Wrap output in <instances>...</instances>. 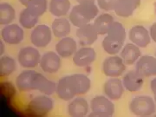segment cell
I'll return each instance as SVG.
<instances>
[{"label":"cell","mask_w":156,"mask_h":117,"mask_svg":"<svg viewBox=\"0 0 156 117\" xmlns=\"http://www.w3.org/2000/svg\"><path fill=\"white\" fill-rule=\"evenodd\" d=\"M98 14L99 9L95 3H82L71 9L69 12V21L78 28L89 23Z\"/></svg>","instance_id":"obj_3"},{"label":"cell","mask_w":156,"mask_h":117,"mask_svg":"<svg viewBox=\"0 0 156 117\" xmlns=\"http://www.w3.org/2000/svg\"><path fill=\"white\" fill-rule=\"evenodd\" d=\"M129 39L140 48H145L151 43L149 31L142 25H134L130 29Z\"/></svg>","instance_id":"obj_16"},{"label":"cell","mask_w":156,"mask_h":117,"mask_svg":"<svg viewBox=\"0 0 156 117\" xmlns=\"http://www.w3.org/2000/svg\"><path fill=\"white\" fill-rule=\"evenodd\" d=\"M126 39V30L121 23L114 22L102 41V48L108 55H116L123 48Z\"/></svg>","instance_id":"obj_2"},{"label":"cell","mask_w":156,"mask_h":117,"mask_svg":"<svg viewBox=\"0 0 156 117\" xmlns=\"http://www.w3.org/2000/svg\"><path fill=\"white\" fill-rule=\"evenodd\" d=\"M38 19V16L27 7H25V9L21 11L19 16V23L23 28L24 29H31L36 27Z\"/></svg>","instance_id":"obj_27"},{"label":"cell","mask_w":156,"mask_h":117,"mask_svg":"<svg viewBox=\"0 0 156 117\" xmlns=\"http://www.w3.org/2000/svg\"><path fill=\"white\" fill-rule=\"evenodd\" d=\"M56 93L57 96L63 101H70L76 97L70 88L67 76L62 77L56 83Z\"/></svg>","instance_id":"obj_26"},{"label":"cell","mask_w":156,"mask_h":117,"mask_svg":"<svg viewBox=\"0 0 156 117\" xmlns=\"http://www.w3.org/2000/svg\"><path fill=\"white\" fill-rule=\"evenodd\" d=\"M52 30L45 24H39L34 27L30 34L31 44L37 48H44L50 44L52 40Z\"/></svg>","instance_id":"obj_8"},{"label":"cell","mask_w":156,"mask_h":117,"mask_svg":"<svg viewBox=\"0 0 156 117\" xmlns=\"http://www.w3.org/2000/svg\"><path fill=\"white\" fill-rule=\"evenodd\" d=\"M141 56V52L140 47L134 44H127L121 51V57L127 65H133L136 63L140 57Z\"/></svg>","instance_id":"obj_22"},{"label":"cell","mask_w":156,"mask_h":117,"mask_svg":"<svg viewBox=\"0 0 156 117\" xmlns=\"http://www.w3.org/2000/svg\"><path fill=\"white\" fill-rule=\"evenodd\" d=\"M143 76L136 69L129 70L122 79V83L125 89L129 92H136L143 86Z\"/></svg>","instance_id":"obj_20"},{"label":"cell","mask_w":156,"mask_h":117,"mask_svg":"<svg viewBox=\"0 0 156 117\" xmlns=\"http://www.w3.org/2000/svg\"><path fill=\"white\" fill-rule=\"evenodd\" d=\"M53 35L57 38H62L67 37L70 33L71 24L70 21H69L65 17H57L56 18L51 25Z\"/></svg>","instance_id":"obj_23"},{"label":"cell","mask_w":156,"mask_h":117,"mask_svg":"<svg viewBox=\"0 0 156 117\" xmlns=\"http://www.w3.org/2000/svg\"><path fill=\"white\" fill-rule=\"evenodd\" d=\"M115 20L110 14L102 13L95 17L94 26L99 35H106L111 28Z\"/></svg>","instance_id":"obj_25"},{"label":"cell","mask_w":156,"mask_h":117,"mask_svg":"<svg viewBox=\"0 0 156 117\" xmlns=\"http://www.w3.org/2000/svg\"><path fill=\"white\" fill-rule=\"evenodd\" d=\"M76 37L80 45L84 46H90L92 45L98 37V32L96 31L94 24H85L83 26L78 27L76 30Z\"/></svg>","instance_id":"obj_14"},{"label":"cell","mask_w":156,"mask_h":117,"mask_svg":"<svg viewBox=\"0 0 156 117\" xmlns=\"http://www.w3.org/2000/svg\"><path fill=\"white\" fill-rule=\"evenodd\" d=\"M77 50L76 42L71 37H65L56 44V53L62 58H68L69 56H74V54Z\"/></svg>","instance_id":"obj_21"},{"label":"cell","mask_w":156,"mask_h":117,"mask_svg":"<svg viewBox=\"0 0 156 117\" xmlns=\"http://www.w3.org/2000/svg\"><path fill=\"white\" fill-rule=\"evenodd\" d=\"M135 69L143 76H156V56H141L136 62Z\"/></svg>","instance_id":"obj_17"},{"label":"cell","mask_w":156,"mask_h":117,"mask_svg":"<svg viewBox=\"0 0 156 117\" xmlns=\"http://www.w3.org/2000/svg\"><path fill=\"white\" fill-rule=\"evenodd\" d=\"M151 89H152V92L154 94V101L156 103V77L154 78L152 81H151L150 83Z\"/></svg>","instance_id":"obj_33"},{"label":"cell","mask_w":156,"mask_h":117,"mask_svg":"<svg viewBox=\"0 0 156 117\" xmlns=\"http://www.w3.org/2000/svg\"><path fill=\"white\" fill-rule=\"evenodd\" d=\"M126 70V64L121 56L116 55L108 56L103 61L102 71L108 77H118Z\"/></svg>","instance_id":"obj_7"},{"label":"cell","mask_w":156,"mask_h":117,"mask_svg":"<svg viewBox=\"0 0 156 117\" xmlns=\"http://www.w3.org/2000/svg\"><path fill=\"white\" fill-rule=\"evenodd\" d=\"M47 7H48L47 0H30L27 5V8H29L31 11H33L38 17L44 14L47 10Z\"/></svg>","instance_id":"obj_30"},{"label":"cell","mask_w":156,"mask_h":117,"mask_svg":"<svg viewBox=\"0 0 156 117\" xmlns=\"http://www.w3.org/2000/svg\"><path fill=\"white\" fill-rule=\"evenodd\" d=\"M70 7L71 4L69 0H50L49 11L53 16L62 17L67 15Z\"/></svg>","instance_id":"obj_24"},{"label":"cell","mask_w":156,"mask_h":117,"mask_svg":"<svg viewBox=\"0 0 156 117\" xmlns=\"http://www.w3.org/2000/svg\"><path fill=\"white\" fill-rule=\"evenodd\" d=\"M116 0H97L98 7L106 11H114Z\"/></svg>","instance_id":"obj_31"},{"label":"cell","mask_w":156,"mask_h":117,"mask_svg":"<svg viewBox=\"0 0 156 117\" xmlns=\"http://www.w3.org/2000/svg\"><path fill=\"white\" fill-rule=\"evenodd\" d=\"M149 34H150L151 39H152L154 42H155L156 43V23H153V24L151 25Z\"/></svg>","instance_id":"obj_32"},{"label":"cell","mask_w":156,"mask_h":117,"mask_svg":"<svg viewBox=\"0 0 156 117\" xmlns=\"http://www.w3.org/2000/svg\"><path fill=\"white\" fill-rule=\"evenodd\" d=\"M96 59L95 50L89 47L84 46L76 50V52L73 56V62L77 67H87L93 63Z\"/></svg>","instance_id":"obj_13"},{"label":"cell","mask_w":156,"mask_h":117,"mask_svg":"<svg viewBox=\"0 0 156 117\" xmlns=\"http://www.w3.org/2000/svg\"><path fill=\"white\" fill-rule=\"evenodd\" d=\"M41 56L37 49L31 46H26L19 50L17 60L23 68L33 69L40 63Z\"/></svg>","instance_id":"obj_6"},{"label":"cell","mask_w":156,"mask_h":117,"mask_svg":"<svg viewBox=\"0 0 156 117\" xmlns=\"http://www.w3.org/2000/svg\"><path fill=\"white\" fill-rule=\"evenodd\" d=\"M17 69V62L13 57L4 56L0 58V75L7 76Z\"/></svg>","instance_id":"obj_29"},{"label":"cell","mask_w":156,"mask_h":117,"mask_svg":"<svg viewBox=\"0 0 156 117\" xmlns=\"http://www.w3.org/2000/svg\"><path fill=\"white\" fill-rule=\"evenodd\" d=\"M91 116H112L115 113V105L112 100L103 95L95 96L90 101Z\"/></svg>","instance_id":"obj_5"},{"label":"cell","mask_w":156,"mask_h":117,"mask_svg":"<svg viewBox=\"0 0 156 117\" xmlns=\"http://www.w3.org/2000/svg\"><path fill=\"white\" fill-rule=\"evenodd\" d=\"M103 90L108 98L112 101H116L122 97L125 88L122 80L117 77H110L105 82Z\"/></svg>","instance_id":"obj_15"},{"label":"cell","mask_w":156,"mask_h":117,"mask_svg":"<svg viewBox=\"0 0 156 117\" xmlns=\"http://www.w3.org/2000/svg\"><path fill=\"white\" fill-rule=\"evenodd\" d=\"M155 56H156V52H155Z\"/></svg>","instance_id":"obj_36"},{"label":"cell","mask_w":156,"mask_h":117,"mask_svg":"<svg viewBox=\"0 0 156 117\" xmlns=\"http://www.w3.org/2000/svg\"><path fill=\"white\" fill-rule=\"evenodd\" d=\"M129 108L137 116H150L156 112V103L150 96L139 95L131 101Z\"/></svg>","instance_id":"obj_4"},{"label":"cell","mask_w":156,"mask_h":117,"mask_svg":"<svg viewBox=\"0 0 156 117\" xmlns=\"http://www.w3.org/2000/svg\"><path fill=\"white\" fill-rule=\"evenodd\" d=\"M39 65L44 72L49 74L56 73L61 68V56L56 52L48 51L41 56Z\"/></svg>","instance_id":"obj_12"},{"label":"cell","mask_w":156,"mask_h":117,"mask_svg":"<svg viewBox=\"0 0 156 117\" xmlns=\"http://www.w3.org/2000/svg\"><path fill=\"white\" fill-rule=\"evenodd\" d=\"M68 79L75 96L84 95L89 92L91 87V81L86 75L73 74L68 76Z\"/></svg>","instance_id":"obj_10"},{"label":"cell","mask_w":156,"mask_h":117,"mask_svg":"<svg viewBox=\"0 0 156 117\" xmlns=\"http://www.w3.org/2000/svg\"><path fill=\"white\" fill-rule=\"evenodd\" d=\"M29 109L37 115H45L54 108V101L47 95L34 97L29 102Z\"/></svg>","instance_id":"obj_9"},{"label":"cell","mask_w":156,"mask_h":117,"mask_svg":"<svg viewBox=\"0 0 156 117\" xmlns=\"http://www.w3.org/2000/svg\"><path fill=\"white\" fill-rule=\"evenodd\" d=\"M16 11L14 8L8 3H2L0 5V24L8 25L11 24L15 19Z\"/></svg>","instance_id":"obj_28"},{"label":"cell","mask_w":156,"mask_h":117,"mask_svg":"<svg viewBox=\"0 0 156 117\" xmlns=\"http://www.w3.org/2000/svg\"><path fill=\"white\" fill-rule=\"evenodd\" d=\"M1 37L6 44L17 45L23 42L24 38V32L23 28L17 24H8L2 30Z\"/></svg>","instance_id":"obj_11"},{"label":"cell","mask_w":156,"mask_h":117,"mask_svg":"<svg viewBox=\"0 0 156 117\" xmlns=\"http://www.w3.org/2000/svg\"><path fill=\"white\" fill-rule=\"evenodd\" d=\"M95 0H76L78 4H82V3H95Z\"/></svg>","instance_id":"obj_34"},{"label":"cell","mask_w":156,"mask_h":117,"mask_svg":"<svg viewBox=\"0 0 156 117\" xmlns=\"http://www.w3.org/2000/svg\"><path fill=\"white\" fill-rule=\"evenodd\" d=\"M141 0H116L114 11L117 16L121 17H128L140 5Z\"/></svg>","instance_id":"obj_18"},{"label":"cell","mask_w":156,"mask_h":117,"mask_svg":"<svg viewBox=\"0 0 156 117\" xmlns=\"http://www.w3.org/2000/svg\"><path fill=\"white\" fill-rule=\"evenodd\" d=\"M68 114L73 117L86 116L89 112L88 101L83 97H76L68 104Z\"/></svg>","instance_id":"obj_19"},{"label":"cell","mask_w":156,"mask_h":117,"mask_svg":"<svg viewBox=\"0 0 156 117\" xmlns=\"http://www.w3.org/2000/svg\"><path fill=\"white\" fill-rule=\"evenodd\" d=\"M30 0H19V2L22 4L24 6V7H27V5H28V3Z\"/></svg>","instance_id":"obj_35"},{"label":"cell","mask_w":156,"mask_h":117,"mask_svg":"<svg viewBox=\"0 0 156 117\" xmlns=\"http://www.w3.org/2000/svg\"><path fill=\"white\" fill-rule=\"evenodd\" d=\"M16 85L18 90L22 92L38 90L47 95L54 94L56 89V84L54 82L33 69L23 70L20 73L16 79Z\"/></svg>","instance_id":"obj_1"}]
</instances>
